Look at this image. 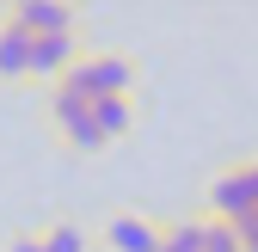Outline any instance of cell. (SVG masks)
<instances>
[{"label": "cell", "instance_id": "1", "mask_svg": "<svg viewBox=\"0 0 258 252\" xmlns=\"http://www.w3.org/2000/svg\"><path fill=\"white\" fill-rule=\"evenodd\" d=\"M55 86L74 92V99H136L142 92V61L117 43H86Z\"/></svg>", "mask_w": 258, "mask_h": 252}, {"label": "cell", "instance_id": "2", "mask_svg": "<svg viewBox=\"0 0 258 252\" xmlns=\"http://www.w3.org/2000/svg\"><path fill=\"white\" fill-rule=\"evenodd\" d=\"M43 130H49V142H55L61 154H80V160L105 154L99 130H92V105H86V99H74V92H61V86H49V92H43Z\"/></svg>", "mask_w": 258, "mask_h": 252}, {"label": "cell", "instance_id": "3", "mask_svg": "<svg viewBox=\"0 0 258 252\" xmlns=\"http://www.w3.org/2000/svg\"><path fill=\"white\" fill-rule=\"evenodd\" d=\"M203 215H209V222H246V215H258V154H252V160L221 166V172L209 178Z\"/></svg>", "mask_w": 258, "mask_h": 252}, {"label": "cell", "instance_id": "4", "mask_svg": "<svg viewBox=\"0 0 258 252\" xmlns=\"http://www.w3.org/2000/svg\"><path fill=\"white\" fill-rule=\"evenodd\" d=\"M99 252H154L160 246V215L148 209H111L99 222V240H92Z\"/></svg>", "mask_w": 258, "mask_h": 252}, {"label": "cell", "instance_id": "5", "mask_svg": "<svg viewBox=\"0 0 258 252\" xmlns=\"http://www.w3.org/2000/svg\"><path fill=\"white\" fill-rule=\"evenodd\" d=\"M7 19L25 31V37H61V31H86L80 7H61V0H19V7H7Z\"/></svg>", "mask_w": 258, "mask_h": 252}, {"label": "cell", "instance_id": "6", "mask_svg": "<svg viewBox=\"0 0 258 252\" xmlns=\"http://www.w3.org/2000/svg\"><path fill=\"white\" fill-rule=\"evenodd\" d=\"M86 49V31H61V37H31V80L55 86L68 74V61Z\"/></svg>", "mask_w": 258, "mask_h": 252}, {"label": "cell", "instance_id": "7", "mask_svg": "<svg viewBox=\"0 0 258 252\" xmlns=\"http://www.w3.org/2000/svg\"><path fill=\"white\" fill-rule=\"evenodd\" d=\"M92 105V130H99V142H129L136 136V123H142V105L136 99H86Z\"/></svg>", "mask_w": 258, "mask_h": 252}, {"label": "cell", "instance_id": "8", "mask_svg": "<svg viewBox=\"0 0 258 252\" xmlns=\"http://www.w3.org/2000/svg\"><path fill=\"white\" fill-rule=\"evenodd\" d=\"M31 80V37L0 13V86H25Z\"/></svg>", "mask_w": 258, "mask_h": 252}, {"label": "cell", "instance_id": "9", "mask_svg": "<svg viewBox=\"0 0 258 252\" xmlns=\"http://www.w3.org/2000/svg\"><path fill=\"white\" fill-rule=\"evenodd\" d=\"M37 252H92V234L80 222H68V215H55V222L37 228Z\"/></svg>", "mask_w": 258, "mask_h": 252}, {"label": "cell", "instance_id": "10", "mask_svg": "<svg viewBox=\"0 0 258 252\" xmlns=\"http://www.w3.org/2000/svg\"><path fill=\"white\" fill-rule=\"evenodd\" d=\"M154 252H203V215L160 222V246H154Z\"/></svg>", "mask_w": 258, "mask_h": 252}, {"label": "cell", "instance_id": "11", "mask_svg": "<svg viewBox=\"0 0 258 252\" xmlns=\"http://www.w3.org/2000/svg\"><path fill=\"white\" fill-rule=\"evenodd\" d=\"M203 252H240L234 222H209V215H203Z\"/></svg>", "mask_w": 258, "mask_h": 252}, {"label": "cell", "instance_id": "12", "mask_svg": "<svg viewBox=\"0 0 258 252\" xmlns=\"http://www.w3.org/2000/svg\"><path fill=\"white\" fill-rule=\"evenodd\" d=\"M234 234H240V252H258V215H246V222H234Z\"/></svg>", "mask_w": 258, "mask_h": 252}, {"label": "cell", "instance_id": "13", "mask_svg": "<svg viewBox=\"0 0 258 252\" xmlns=\"http://www.w3.org/2000/svg\"><path fill=\"white\" fill-rule=\"evenodd\" d=\"M0 252H37V228H19V234L0 246Z\"/></svg>", "mask_w": 258, "mask_h": 252}]
</instances>
